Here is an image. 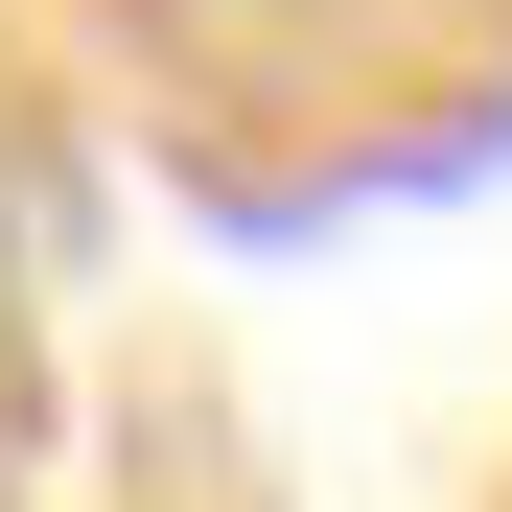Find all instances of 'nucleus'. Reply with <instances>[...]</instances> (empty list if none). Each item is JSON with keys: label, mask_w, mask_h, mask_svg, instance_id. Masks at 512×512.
<instances>
[]
</instances>
